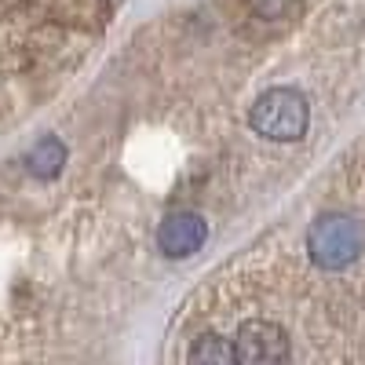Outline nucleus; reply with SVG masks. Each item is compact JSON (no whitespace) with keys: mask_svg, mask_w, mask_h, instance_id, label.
Instances as JSON below:
<instances>
[{"mask_svg":"<svg viewBox=\"0 0 365 365\" xmlns=\"http://www.w3.org/2000/svg\"><path fill=\"white\" fill-rule=\"evenodd\" d=\"M230 344H234L237 361H245V365H282V361H292V336H289V329L278 318H267V314L241 318V325H237Z\"/></svg>","mask_w":365,"mask_h":365,"instance_id":"obj_3","label":"nucleus"},{"mask_svg":"<svg viewBox=\"0 0 365 365\" xmlns=\"http://www.w3.org/2000/svg\"><path fill=\"white\" fill-rule=\"evenodd\" d=\"M26 165H29V172H34L37 179H55L58 172L66 168V146H63V139H55V135L41 139L34 150H29Z\"/></svg>","mask_w":365,"mask_h":365,"instance_id":"obj_6","label":"nucleus"},{"mask_svg":"<svg viewBox=\"0 0 365 365\" xmlns=\"http://www.w3.org/2000/svg\"><path fill=\"white\" fill-rule=\"evenodd\" d=\"M303 15V0H245V22L259 26L267 37L289 29Z\"/></svg>","mask_w":365,"mask_h":365,"instance_id":"obj_5","label":"nucleus"},{"mask_svg":"<svg viewBox=\"0 0 365 365\" xmlns=\"http://www.w3.org/2000/svg\"><path fill=\"white\" fill-rule=\"evenodd\" d=\"M249 125L270 143H296L311 128V103L296 88H267L249 110Z\"/></svg>","mask_w":365,"mask_h":365,"instance_id":"obj_2","label":"nucleus"},{"mask_svg":"<svg viewBox=\"0 0 365 365\" xmlns=\"http://www.w3.org/2000/svg\"><path fill=\"white\" fill-rule=\"evenodd\" d=\"M205 241H208V223L197 212H172L158 227V249L168 259H187V256L201 252Z\"/></svg>","mask_w":365,"mask_h":365,"instance_id":"obj_4","label":"nucleus"},{"mask_svg":"<svg viewBox=\"0 0 365 365\" xmlns=\"http://www.w3.org/2000/svg\"><path fill=\"white\" fill-rule=\"evenodd\" d=\"M187 358H190V361H197V365H208V361H212V365H234V361H237L234 344H230V340H223L220 332H205V336H197Z\"/></svg>","mask_w":365,"mask_h":365,"instance_id":"obj_7","label":"nucleus"},{"mask_svg":"<svg viewBox=\"0 0 365 365\" xmlns=\"http://www.w3.org/2000/svg\"><path fill=\"white\" fill-rule=\"evenodd\" d=\"M361 249H365L361 220L344 205L318 212L307 223V234H303V256L325 278H336V274L351 270L358 263Z\"/></svg>","mask_w":365,"mask_h":365,"instance_id":"obj_1","label":"nucleus"}]
</instances>
